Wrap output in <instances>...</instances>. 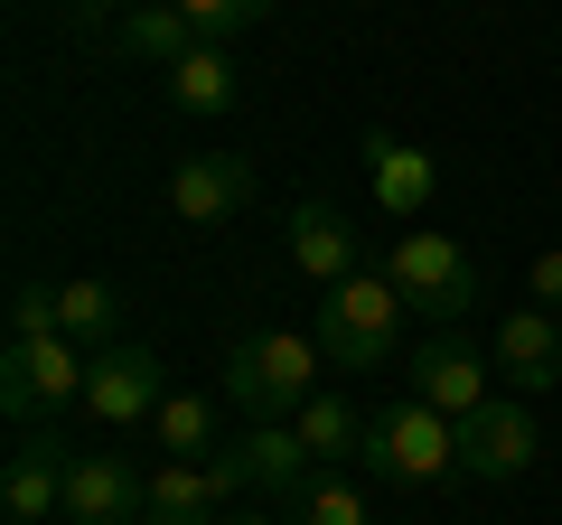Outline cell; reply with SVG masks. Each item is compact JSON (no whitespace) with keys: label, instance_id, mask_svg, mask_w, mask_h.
Segmentation results:
<instances>
[{"label":"cell","instance_id":"obj_20","mask_svg":"<svg viewBox=\"0 0 562 525\" xmlns=\"http://www.w3.org/2000/svg\"><path fill=\"white\" fill-rule=\"evenodd\" d=\"M57 320H66V338H76L85 357H103V347H122V320H132V310H122L113 282L85 272V282H57Z\"/></svg>","mask_w":562,"mask_h":525},{"label":"cell","instance_id":"obj_1","mask_svg":"<svg viewBox=\"0 0 562 525\" xmlns=\"http://www.w3.org/2000/svg\"><path fill=\"white\" fill-rule=\"evenodd\" d=\"M319 376H328V357L301 328H254V338L225 347V404L254 413V423H291L319 394Z\"/></svg>","mask_w":562,"mask_h":525},{"label":"cell","instance_id":"obj_25","mask_svg":"<svg viewBox=\"0 0 562 525\" xmlns=\"http://www.w3.org/2000/svg\"><path fill=\"white\" fill-rule=\"evenodd\" d=\"M525 301L562 320V244H553V254H535V272H525Z\"/></svg>","mask_w":562,"mask_h":525},{"label":"cell","instance_id":"obj_23","mask_svg":"<svg viewBox=\"0 0 562 525\" xmlns=\"http://www.w3.org/2000/svg\"><path fill=\"white\" fill-rule=\"evenodd\" d=\"M179 10H188V29H198L206 47H225V38H244V29L272 20V0H179Z\"/></svg>","mask_w":562,"mask_h":525},{"label":"cell","instance_id":"obj_14","mask_svg":"<svg viewBox=\"0 0 562 525\" xmlns=\"http://www.w3.org/2000/svg\"><path fill=\"white\" fill-rule=\"evenodd\" d=\"M291 262H301V282L338 291L347 272H366V254H357V225H347L328 198H301V206H291Z\"/></svg>","mask_w":562,"mask_h":525},{"label":"cell","instance_id":"obj_8","mask_svg":"<svg viewBox=\"0 0 562 525\" xmlns=\"http://www.w3.org/2000/svg\"><path fill=\"white\" fill-rule=\"evenodd\" d=\"M535 460H543V432H535V413H525V394H487L460 423V479L497 488V479H525Z\"/></svg>","mask_w":562,"mask_h":525},{"label":"cell","instance_id":"obj_6","mask_svg":"<svg viewBox=\"0 0 562 525\" xmlns=\"http://www.w3.org/2000/svg\"><path fill=\"white\" fill-rule=\"evenodd\" d=\"M66 469H76V442H66L57 423H29L20 442H10V460H0V516L10 525L66 516Z\"/></svg>","mask_w":562,"mask_h":525},{"label":"cell","instance_id":"obj_10","mask_svg":"<svg viewBox=\"0 0 562 525\" xmlns=\"http://www.w3.org/2000/svg\"><path fill=\"white\" fill-rule=\"evenodd\" d=\"M487 366H497V357H479L460 328H431V338L413 347V394H422L431 413H450V423H469V413L497 394V384H487Z\"/></svg>","mask_w":562,"mask_h":525},{"label":"cell","instance_id":"obj_4","mask_svg":"<svg viewBox=\"0 0 562 525\" xmlns=\"http://www.w3.org/2000/svg\"><path fill=\"white\" fill-rule=\"evenodd\" d=\"M375 479H403V488H431V479H460V423L450 413H431L422 394H403V404H384L375 423H366V460Z\"/></svg>","mask_w":562,"mask_h":525},{"label":"cell","instance_id":"obj_18","mask_svg":"<svg viewBox=\"0 0 562 525\" xmlns=\"http://www.w3.org/2000/svg\"><path fill=\"white\" fill-rule=\"evenodd\" d=\"M366 423H375V413H357V394H310L301 413H291V432H301V450L319 469H338V460H366Z\"/></svg>","mask_w":562,"mask_h":525},{"label":"cell","instance_id":"obj_9","mask_svg":"<svg viewBox=\"0 0 562 525\" xmlns=\"http://www.w3.org/2000/svg\"><path fill=\"white\" fill-rule=\"evenodd\" d=\"M235 460H160L150 488H140V525H225V498H235Z\"/></svg>","mask_w":562,"mask_h":525},{"label":"cell","instance_id":"obj_12","mask_svg":"<svg viewBox=\"0 0 562 525\" xmlns=\"http://www.w3.org/2000/svg\"><path fill=\"white\" fill-rule=\"evenodd\" d=\"M487 357H497L506 394H543V384H562V320H553V310H535V301L506 310Z\"/></svg>","mask_w":562,"mask_h":525},{"label":"cell","instance_id":"obj_19","mask_svg":"<svg viewBox=\"0 0 562 525\" xmlns=\"http://www.w3.org/2000/svg\"><path fill=\"white\" fill-rule=\"evenodd\" d=\"M113 47H122L132 66H160V76H169V66L198 47V29H188L179 0H140V10H122V20H113Z\"/></svg>","mask_w":562,"mask_h":525},{"label":"cell","instance_id":"obj_13","mask_svg":"<svg viewBox=\"0 0 562 525\" xmlns=\"http://www.w3.org/2000/svg\"><path fill=\"white\" fill-rule=\"evenodd\" d=\"M140 488L150 479H132L122 450H76V469H66V525H132Z\"/></svg>","mask_w":562,"mask_h":525},{"label":"cell","instance_id":"obj_11","mask_svg":"<svg viewBox=\"0 0 562 525\" xmlns=\"http://www.w3.org/2000/svg\"><path fill=\"white\" fill-rule=\"evenodd\" d=\"M169 206H179V225H225L254 206V169L235 160V150H188L179 169H169Z\"/></svg>","mask_w":562,"mask_h":525},{"label":"cell","instance_id":"obj_22","mask_svg":"<svg viewBox=\"0 0 562 525\" xmlns=\"http://www.w3.org/2000/svg\"><path fill=\"white\" fill-rule=\"evenodd\" d=\"M281 516H291V525H375V516H366V488L338 479V469H319V479L281 506Z\"/></svg>","mask_w":562,"mask_h":525},{"label":"cell","instance_id":"obj_26","mask_svg":"<svg viewBox=\"0 0 562 525\" xmlns=\"http://www.w3.org/2000/svg\"><path fill=\"white\" fill-rule=\"evenodd\" d=\"M225 525H291V516H272V506H254V516H225Z\"/></svg>","mask_w":562,"mask_h":525},{"label":"cell","instance_id":"obj_3","mask_svg":"<svg viewBox=\"0 0 562 525\" xmlns=\"http://www.w3.org/2000/svg\"><path fill=\"white\" fill-rule=\"evenodd\" d=\"M384 282H394L403 310H422L431 328H460L469 301H479V262H469V244H450L441 225H403L394 254H384Z\"/></svg>","mask_w":562,"mask_h":525},{"label":"cell","instance_id":"obj_24","mask_svg":"<svg viewBox=\"0 0 562 525\" xmlns=\"http://www.w3.org/2000/svg\"><path fill=\"white\" fill-rule=\"evenodd\" d=\"M10 338H66L57 291H47V282H20V291H10Z\"/></svg>","mask_w":562,"mask_h":525},{"label":"cell","instance_id":"obj_27","mask_svg":"<svg viewBox=\"0 0 562 525\" xmlns=\"http://www.w3.org/2000/svg\"><path fill=\"white\" fill-rule=\"evenodd\" d=\"M132 525H140V516H132Z\"/></svg>","mask_w":562,"mask_h":525},{"label":"cell","instance_id":"obj_17","mask_svg":"<svg viewBox=\"0 0 562 525\" xmlns=\"http://www.w3.org/2000/svg\"><path fill=\"white\" fill-rule=\"evenodd\" d=\"M366 179H375V206H384V216H422L431 188H441V169H431V150L394 142V132H366Z\"/></svg>","mask_w":562,"mask_h":525},{"label":"cell","instance_id":"obj_21","mask_svg":"<svg viewBox=\"0 0 562 525\" xmlns=\"http://www.w3.org/2000/svg\"><path fill=\"white\" fill-rule=\"evenodd\" d=\"M150 450H160V460H206V450H216V404L188 394V384H169V404L150 413Z\"/></svg>","mask_w":562,"mask_h":525},{"label":"cell","instance_id":"obj_5","mask_svg":"<svg viewBox=\"0 0 562 525\" xmlns=\"http://www.w3.org/2000/svg\"><path fill=\"white\" fill-rule=\"evenodd\" d=\"M85 376H94V357H85L76 338H10L0 347V404H10V423H57L66 404H85Z\"/></svg>","mask_w":562,"mask_h":525},{"label":"cell","instance_id":"obj_15","mask_svg":"<svg viewBox=\"0 0 562 525\" xmlns=\"http://www.w3.org/2000/svg\"><path fill=\"white\" fill-rule=\"evenodd\" d=\"M225 460H235V479H244V488H262V498H281V506H291L310 479H319V460L301 450V432H291V423H254L235 450H225Z\"/></svg>","mask_w":562,"mask_h":525},{"label":"cell","instance_id":"obj_16","mask_svg":"<svg viewBox=\"0 0 562 525\" xmlns=\"http://www.w3.org/2000/svg\"><path fill=\"white\" fill-rule=\"evenodd\" d=\"M160 94H169V113L216 122V113H235V103H244V66L225 57V47H206V38H198V47H188V57L160 76Z\"/></svg>","mask_w":562,"mask_h":525},{"label":"cell","instance_id":"obj_7","mask_svg":"<svg viewBox=\"0 0 562 525\" xmlns=\"http://www.w3.org/2000/svg\"><path fill=\"white\" fill-rule=\"evenodd\" d=\"M160 404H169V366H160V347L122 338V347H103V357H94V376H85V413H94L103 432L150 423Z\"/></svg>","mask_w":562,"mask_h":525},{"label":"cell","instance_id":"obj_2","mask_svg":"<svg viewBox=\"0 0 562 525\" xmlns=\"http://www.w3.org/2000/svg\"><path fill=\"white\" fill-rule=\"evenodd\" d=\"M403 320H413V310H403V291L384 282V272H347V282L319 301L310 338H319L328 376H375V366L403 347Z\"/></svg>","mask_w":562,"mask_h":525}]
</instances>
